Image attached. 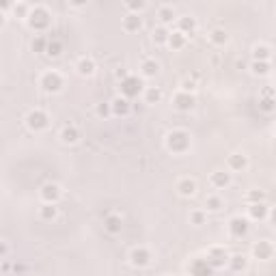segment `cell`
I'll list each match as a JSON object with an SVG mask.
<instances>
[{
  "label": "cell",
  "mask_w": 276,
  "mask_h": 276,
  "mask_svg": "<svg viewBox=\"0 0 276 276\" xmlns=\"http://www.w3.org/2000/svg\"><path fill=\"white\" fill-rule=\"evenodd\" d=\"M50 11L45 9V6L37 4V6H30L28 11V17H26V22H28V26L32 30H45L50 26Z\"/></svg>",
  "instance_id": "1"
},
{
  "label": "cell",
  "mask_w": 276,
  "mask_h": 276,
  "mask_svg": "<svg viewBox=\"0 0 276 276\" xmlns=\"http://www.w3.org/2000/svg\"><path fill=\"white\" fill-rule=\"evenodd\" d=\"M166 147L173 153H183V151L190 149V134L186 130H173L166 136Z\"/></svg>",
  "instance_id": "2"
},
{
  "label": "cell",
  "mask_w": 276,
  "mask_h": 276,
  "mask_svg": "<svg viewBox=\"0 0 276 276\" xmlns=\"http://www.w3.org/2000/svg\"><path fill=\"white\" fill-rule=\"evenodd\" d=\"M142 93V80L138 76H128L121 80V95L126 100H132V97H138Z\"/></svg>",
  "instance_id": "3"
},
{
  "label": "cell",
  "mask_w": 276,
  "mask_h": 276,
  "mask_svg": "<svg viewBox=\"0 0 276 276\" xmlns=\"http://www.w3.org/2000/svg\"><path fill=\"white\" fill-rule=\"evenodd\" d=\"M205 261L214 268V270H216V268H225L227 261H229V253L222 246H214V248H209V251H207Z\"/></svg>",
  "instance_id": "4"
},
{
  "label": "cell",
  "mask_w": 276,
  "mask_h": 276,
  "mask_svg": "<svg viewBox=\"0 0 276 276\" xmlns=\"http://www.w3.org/2000/svg\"><path fill=\"white\" fill-rule=\"evenodd\" d=\"M41 87H43V91H48V93H56V91H61V87H63V76L58 74V71H45L41 76Z\"/></svg>",
  "instance_id": "5"
},
{
  "label": "cell",
  "mask_w": 276,
  "mask_h": 276,
  "mask_svg": "<svg viewBox=\"0 0 276 276\" xmlns=\"http://www.w3.org/2000/svg\"><path fill=\"white\" fill-rule=\"evenodd\" d=\"M48 115L43 113V110H39V108H35V110H30L28 115H26V123H28V128L30 130H35V132H39V130H45L48 128Z\"/></svg>",
  "instance_id": "6"
},
{
  "label": "cell",
  "mask_w": 276,
  "mask_h": 276,
  "mask_svg": "<svg viewBox=\"0 0 276 276\" xmlns=\"http://www.w3.org/2000/svg\"><path fill=\"white\" fill-rule=\"evenodd\" d=\"M188 272H190V276H214V268L207 264L205 257H196L190 261Z\"/></svg>",
  "instance_id": "7"
},
{
  "label": "cell",
  "mask_w": 276,
  "mask_h": 276,
  "mask_svg": "<svg viewBox=\"0 0 276 276\" xmlns=\"http://www.w3.org/2000/svg\"><path fill=\"white\" fill-rule=\"evenodd\" d=\"M248 229H251V225H248L246 218L235 216V218L229 220V233H231L233 238H244V235L248 233Z\"/></svg>",
  "instance_id": "8"
},
{
  "label": "cell",
  "mask_w": 276,
  "mask_h": 276,
  "mask_svg": "<svg viewBox=\"0 0 276 276\" xmlns=\"http://www.w3.org/2000/svg\"><path fill=\"white\" fill-rule=\"evenodd\" d=\"M173 104H175V108H177V110H183V113H188V110H192V108H194L196 100H194V95H192V93H186V91H179V93L175 95Z\"/></svg>",
  "instance_id": "9"
},
{
  "label": "cell",
  "mask_w": 276,
  "mask_h": 276,
  "mask_svg": "<svg viewBox=\"0 0 276 276\" xmlns=\"http://www.w3.org/2000/svg\"><path fill=\"white\" fill-rule=\"evenodd\" d=\"M130 261H132V266H136V268H144V266H149L151 255L147 248H134V251L130 253Z\"/></svg>",
  "instance_id": "10"
},
{
  "label": "cell",
  "mask_w": 276,
  "mask_h": 276,
  "mask_svg": "<svg viewBox=\"0 0 276 276\" xmlns=\"http://www.w3.org/2000/svg\"><path fill=\"white\" fill-rule=\"evenodd\" d=\"M41 199L45 203H50V205H54V203L61 199V188H58L56 183H45L41 188Z\"/></svg>",
  "instance_id": "11"
},
{
  "label": "cell",
  "mask_w": 276,
  "mask_h": 276,
  "mask_svg": "<svg viewBox=\"0 0 276 276\" xmlns=\"http://www.w3.org/2000/svg\"><path fill=\"white\" fill-rule=\"evenodd\" d=\"M110 113L117 117H126L130 113V102L126 97H115V100L110 102Z\"/></svg>",
  "instance_id": "12"
},
{
  "label": "cell",
  "mask_w": 276,
  "mask_h": 276,
  "mask_svg": "<svg viewBox=\"0 0 276 276\" xmlns=\"http://www.w3.org/2000/svg\"><path fill=\"white\" fill-rule=\"evenodd\" d=\"M123 28L128 32H136L142 28V17L138 15V13H128L126 17H123Z\"/></svg>",
  "instance_id": "13"
},
{
  "label": "cell",
  "mask_w": 276,
  "mask_h": 276,
  "mask_svg": "<svg viewBox=\"0 0 276 276\" xmlns=\"http://www.w3.org/2000/svg\"><path fill=\"white\" fill-rule=\"evenodd\" d=\"M272 253H274V248H272V244L270 242H257V244L253 246V255L257 259H270L272 257Z\"/></svg>",
  "instance_id": "14"
},
{
  "label": "cell",
  "mask_w": 276,
  "mask_h": 276,
  "mask_svg": "<svg viewBox=\"0 0 276 276\" xmlns=\"http://www.w3.org/2000/svg\"><path fill=\"white\" fill-rule=\"evenodd\" d=\"M104 227H106V231H108V233H121V229H123V220H121V216H117V214H108L106 218H104Z\"/></svg>",
  "instance_id": "15"
},
{
  "label": "cell",
  "mask_w": 276,
  "mask_h": 276,
  "mask_svg": "<svg viewBox=\"0 0 276 276\" xmlns=\"http://www.w3.org/2000/svg\"><path fill=\"white\" fill-rule=\"evenodd\" d=\"M177 24H179V28H177V30H179L183 37L192 35V32L196 30V19H194V17H190V15L179 17V22H177Z\"/></svg>",
  "instance_id": "16"
},
{
  "label": "cell",
  "mask_w": 276,
  "mask_h": 276,
  "mask_svg": "<svg viewBox=\"0 0 276 276\" xmlns=\"http://www.w3.org/2000/svg\"><path fill=\"white\" fill-rule=\"evenodd\" d=\"M209 181H212L214 188H227L229 183H231V175L225 173V170H216V173H212V177H209Z\"/></svg>",
  "instance_id": "17"
},
{
  "label": "cell",
  "mask_w": 276,
  "mask_h": 276,
  "mask_svg": "<svg viewBox=\"0 0 276 276\" xmlns=\"http://www.w3.org/2000/svg\"><path fill=\"white\" fill-rule=\"evenodd\" d=\"M76 69H78V74H80V76H93V71H95L93 58L82 56L80 61H78V65H76Z\"/></svg>",
  "instance_id": "18"
},
{
  "label": "cell",
  "mask_w": 276,
  "mask_h": 276,
  "mask_svg": "<svg viewBox=\"0 0 276 276\" xmlns=\"http://www.w3.org/2000/svg\"><path fill=\"white\" fill-rule=\"evenodd\" d=\"M248 214L253 220H264L268 216V205L266 203H253V205H248Z\"/></svg>",
  "instance_id": "19"
},
{
  "label": "cell",
  "mask_w": 276,
  "mask_h": 276,
  "mask_svg": "<svg viewBox=\"0 0 276 276\" xmlns=\"http://www.w3.org/2000/svg\"><path fill=\"white\" fill-rule=\"evenodd\" d=\"M140 71H142V76L153 78V76H157V71H160V65H157L155 58H147V61H142Z\"/></svg>",
  "instance_id": "20"
},
{
  "label": "cell",
  "mask_w": 276,
  "mask_h": 276,
  "mask_svg": "<svg viewBox=\"0 0 276 276\" xmlns=\"http://www.w3.org/2000/svg\"><path fill=\"white\" fill-rule=\"evenodd\" d=\"M78 138H80V134H78V130L74 126H65L61 130V140L63 142H67V144H74L78 142Z\"/></svg>",
  "instance_id": "21"
},
{
  "label": "cell",
  "mask_w": 276,
  "mask_h": 276,
  "mask_svg": "<svg viewBox=\"0 0 276 276\" xmlns=\"http://www.w3.org/2000/svg\"><path fill=\"white\" fill-rule=\"evenodd\" d=\"M246 155H242V153H233V155H229V168L231 170H244L246 168Z\"/></svg>",
  "instance_id": "22"
},
{
  "label": "cell",
  "mask_w": 276,
  "mask_h": 276,
  "mask_svg": "<svg viewBox=\"0 0 276 276\" xmlns=\"http://www.w3.org/2000/svg\"><path fill=\"white\" fill-rule=\"evenodd\" d=\"M166 43H168L173 50H181L183 45H186V37H183L179 30H175V32H170V35H168Z\"/></svg>",
  "instance_id": "23"
},
{
  "label": "cell",
  "mask_w": 276,
  "mask_h": 276,
  "mask_svg": "<svg viewBox=\"0 0 276 276\" xmlns=\"http://www.w3.org/2000/svg\"><path fill=\"white\" fill-rule=\"evenodd\" d=\"M177 190H179L181 196H192L196 192V183L192 179H181L179 183H177Z\"/></svg>",
  "instance_id": "24"
},
{
  "label": "cell",
  "mask_w": 276,
  "mask_h": 276,
  "mask_svg": "<svg viewBox=\"0 0 276 276\" xmlns=\"http://www.w3.org/2000/svg\"><path fill=\"white\" fill-rule=\"evenodd\" d=\"M227 264L231 266L233 272H240V270H244V268H246V257H244V255H229Z\"/></svg>",
  "instance_id": "25"
},
{
  "label": "cell",
  "mask_w": 276,
  "mask_h": 276,
  "mask_svg": "<svg viewBox=\"0 0 276 276\" xmlns=\"http://www.w3.org/2000/svg\"><path fill=\"white\" fill-rule=\"evenodd\" d=\"M270 54H272V50L268 48V45H255L253 48V61H266L268 63Z\"/></svg>",
  "instance_id": "26"
},
{
  "label": "cell",
  "mask_w": 276,
  "mask_h": 276,
  "mask_svg": "<svg viewBox=\"0 0 276 276\" xmlns=\"http://www.w3.org/2000/svg\"><path fill=\"white\" fill-rule=\"evenodd\" d=\"M61 52H63V43L58 41V39H48V48H45V54L52 56V58H56V56H61Z\"/></svg>",
  "instance_id": "27"
},
{
  "label": "cell",
  "mask_w": 276,
  "mask_h": 276,
  "mask_svg": "<svg viewBox=\"0 0 276 276\" xmlns=\"http://www.w3.org/2000/svg\"><path fill=\"white\" fill-rule=\"evenodd\" d=\"M157 17H160V22H162V26H166L168 22H173V17H175V11H173V6H160L157 9Z\"/></svg>",
  "instance_id": "28"
},
{
  "label": "cell",
  "mask_w": 276,
  "mask_h": 276,
  "mask_svg": "<svg viewBox=\"0 0 276 276\" xmlns=\"http://www.w3.org/2000/svg\"><path fill=\"white\" fill-rule=\"evenodd\" d=\"M251 69H253L255 76H268V74H270V63H266V61H253L251 63Z\"/></svg>",
  "instance_id": "29"
},
{
  "label": "cell",
  "mask_w": 276,
  "mask_h": 276,
  "mask_svg": "<svg viewBox=\"0 0 276 276\" xmlns=\"http://www.w3.org/2000/svg\"><path fill=\"white\" fill-rule=\"evenodd\" d=\"M162 100V91L157 87H149L147 91H144V102L147 104H157Z\"/></svg>",
  "instance_id": "30"
},
{
  "label": "cell",
  "mask_w": 276,
  "mask_h": 276,
  "mask_svg": "<svg viewBox=\"0 0 276 276\" xmlns=\"http://www.w3.org/2000/svg\"><path fill=\"white\" fill-rule=\"evenodd\" d=\"M30 48H32V52H37V54H41V52H45V48H48V39H45L43 35H37L35 39H32Z\"/></svg>",
  "instance_id": "31"
},
{
  "label": "cell",
  "mask_w": 276,
  "mask_h": 276,
  "mask_svg": "<svg viewBox=\"0 0 276 276\" xmlns=\"http://www.w3.org/2000/svg\"><path fill=\"white\" fill-rule=\"evenodd\" d=\"M209 39H212V43H216V45H225L229 41V35L222 28H216V30H212Z\"/></svg>",
  "instance_id": "32"
},
{
  "label": "cell",
  "mask_w": 276,
  "mask_h": 276,
  "mask_svg": "<svg viewBox=\"0 0 276 276\" xmlns=\"http://www.w3.org/2000/svg\"><path fill=\"white\" fill-rule=\"evenodd\" d=\"M168 35H170V30L166 26H157V28H153V41L155 43H166Z\"/></svg>",
  "instance_id": "33"
},
{
  "label": "cell",
  "mask_w": 276,
  "mask_h": 276,
  "mask_svg": "<svg viewBox=\"0 0 276 276\" xmlns=\"http://www.w3.org/2000/svg\"><path fill=\"white\" fill-rule=\"evenodd\" d=\"M274 104H276V102H274V97H272V91H266V97L259 102V108L264 110V113H272V110H274Z\"/></svg>",
  "instance_id": "34"
},
{
  "label": "cell",
  "mask_w": 276,
  "mask_h": 276,
  "mask_svg": "<svg viewBox=\"0 0 276 276\" xmlns=\"http://www.w3.org/2000/svg\"><path fill=\"white\" fill-rule=\"evenodd\" d=\"M11 9H13V13H15V17H28L30 4H26V2H17V4H13Z\"/></svg>",
  "instance_id": "35"
},
{
  "label": "cell",
  "mask_w": 276,
  "mask_h": 276,
  "mask_svg": "<svg viewBox=\"0 0 276 276\" xmlns=\"http://www.w3.org/2000/svg\"><path fill=\"white\" fill-rule=\"evenodd\" d=\"M54 216H56V207L50 205V203H45V205L41 207V218L43 220H52Z\"/></svg>",
  "instance_id": "36"
},
{
  "label": "cell",
  "mask_w": 276,
  "mask_h": 276,
  "mask_svg": "<svg viewBox=\"0 0 276 276\" xmlns=\"http://www.w3.org/2000/svg\"><path fill=\"white\" fill-rule=\"evenodd\" d=\"M205 205H207V209H209V212H218V209L222 207V201L218 199V196H209Z\"/></svg>",
  "instance_id": "37"
},
{
  "label": "cell",
  "mask_w": 276,
  "mask_h": 276,
  "mask_svg": "<svg viewBox=\"0 0 276 276\" xmlns=\"http://www.w3.org/2000/svg\"><path fill=\"white\" fill-rule=\"evenodd\" d=\"M264 199H266V194L264 192H259V190H251V192H248V203H264Z\"/></svg>",
  "instance_id": "38"
},
{
  "label": "cell",
  "mask_w": 276,
  "mask_h": 276,
  "mask_svg": "<svg viewBox=\"0 0 276 276\" xmlns=\"http://www.w3.org/2000/svg\"><path fill=\"white\" fill-rule=\"evenodd\" d=\"M190 220H192L194 225H203V222H205V214H203V212H192V214H190Z\"/></svg>",
  "instance_id": "39"
},
{
  "label": "cell",
  "mask_w": 276,
  "mask_h": 276,
  "mask_svg": "<svg viewBox=\"0 0 276 276\" xmlns=\"http://www.w3.org/2000/svg\"><path fill=\"white\" fill-rule=\"evenodd\" d=\"M126 6H128L130 11H142L144 6H147V2H142V0H138V2H128Z\"/></svg>",
  "instance_id": "40"
},
{
  "label": "cell",
  "mask_w": 276,
  "mask_h": 276,
  "mask_svg": "<svg viewBox=\"0 0 276 276\" xmlns=\"http://www.w3.org/2000/svg\"><path fill=\"white\" fill-rule=\"evenodd\" d=\"M97 115H100V117H108L110 115V104H100V106H97Z\"/></svg>",
  "instance_id": "41"
},
{
  "label": "cell",
  "mask_w": 276,
  "mask_h": 276,
  "mask_svg": "<svg viewBox=\"0 0 276 276\" xmlns=\"http://www.w3.org/2000/svg\"><path fill=\"white\" fill-rule=\"evenodd\" d=\"M4 26V13H0V28Z\"/></svg>",
  "instance_id": "42"
},
{
  "label": "cell",
  "mask_w": 276,
  "mask_h": 276,
  "mask_svg": "<svg viewBox=\"0 0 276 276\" xmlns=\"http://www.w3.org/2000/svg\"><path fill=\"white\" fill-rule=\"evenodd\" d=\"M0 255H6V246L4 244H0Z\"/></svg>",
  "instance_id": "43"
}]
</instances>
